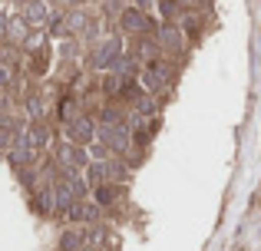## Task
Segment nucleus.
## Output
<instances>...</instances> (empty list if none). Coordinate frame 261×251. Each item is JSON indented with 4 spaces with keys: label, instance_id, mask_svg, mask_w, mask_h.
Here are the masks:
<instances>
[{
    "label": "nucleus",
    "instance_id": "f257e3e1",
    "mask_svg": "<svg viewBox=\"0 0 261 251\" xmlns=\"http://www.w3.org/2000/svg\"><path fill=\"white\" fill-rule=\"evenodd\" d=\"M126 43H122V37H116V33H109V37L96 40V46L89 50V66H93L96 73H119L122 66H126Z\"/></svg>",
    "mask_w": 261,
    "mask_h": 251
},
{
    "label": "nucleus",
    "instance_id": "f03ea898",
    "mask_svg": "<svg viewBox=\"0 0 261 251\" xmlns=\"http://www.w3.org/2000/svg\"><path fill=\"white\" fill-rule=\"evenodd\" d=\"M175 83V66L169 63L166 57H155V60H146V63L139 66V86L146 93H152V96H159V93H166L169 86Z\"/></svg>",
    "mask_w": 261,
    "mask_h": 251
},
{
    "label": "nucleus",
    "instance_id": "7ed1b4c3",
    "mask_svg": "<svg viewBox=\"0 0 261 251\" xmlns=\"http://www.w3.org/2000/svg\"><path fill=\"white\" fill-rule=\"evenodd\" d=\"M116 23H119V33L122 37H146V33H155L159 26L152 23V17H149L146 10H139V7H122L119 17H116Z\"/></svg>",
    "mask_w": 261,
    "mask_h": 251
},
{
    "label": "nucleus",
    "instance_id": "20e7f679",
    "mask_svg": "<svg viewBox=\"0 0 261 251\" xmlns=\"http://www.w3.org/2000/svg\"><path fill=\"white\" fill-rule=\"evenodd\" d=\"M96 119L89 116V113H80L76 119H70V123H63V135H66V142H76V146H93L96 142Z\"/></svg>",
    "mask_w": 261,
    "mask_h": 251
},
{
    "label": "nucleus",
    "instance_id": "39448f33",
    "mask_svg": "<svg viewBox=\"0 0 261 251\" xmlns=\"http://www.w3.org/2000/svg\"><path fill=\"white\" fill-rule=\"evenodd\" d=\"M57 162L63 169H70V172H86L89 165H93V155H89L86 146H76V142H63L60 146V155Z\"/></svg>",
    "mask_w": 261,
    "mask_h": 251
},
{
    "label": "nucleus",
    "instance_id": "423d86ee",
    "mask_svg": "<svg viewBox=\"0 0 261 251\" xmlns=\"http://www.w3.org/2000/svg\"><path fill=\"white\" fill-rule=\"evenodd\" d=\"M155 40H159V50L169 53V57H182L185 53V30L178 23H162L155 30Z\"/></svg>",
    "mask_w": 261,
    "mask_h": 251
},
{
    "label": "nucleus",
    "instance_id": "0eeeda50",
    "mask_svg": "<svg viewBox=\"0 0 261 251\" xmlns=\"http://www.w3.org/2000/svg\"><path fill=\"white\" fill-rule=\"evenodd\" d=\"M122 195H126V188H122V185H116V182H102V185L93 188L89 199H93L99 208H113V205H119V202H122Z\"/></svg>",
    "mask_w": 261,
    "mask_h": 251
},
{
    "label": "nucleus",
    "instance_id": "6e6552de",
    "mask_svg": "<svg viewBox=\"0 0 261 251\" xmlns=\"http://www.w3.org/2000/svg\"><path fill=\"white\" fill-rule=\"evenodd\" d=\"M86 245H89V232L83 225L80 228H66V232L60 235V241H57L60 251H86Z\"/></svg>",
    "mask_w": 261,
    "mask_h": 251
},
{
    "label": "nucleus",
    "instance_id": "1a4fd4ad",
    "mask_svg": "<svg viewBox=\"0 0 261 251\" xmlns=\"http://www.w3.org/2000/svg\"><path fill=\"white\" fill-rule=\"evenodd\" d=\"M23 20L30 26L50 23V7H46V0H23Z\"/></svg>",
    "mask_w": 261,
    "mask_h": 251
},
{
    "label": "nucleus",
    "instance_id": "9d476101",
    "mask_svg": "<svg viewBox=\"0 0 261 251\" xmlns=\"http://www.w3.org/2000/svg\"><path fill=\"white\" fill-rule=\"evenodd\" d=\"M23 135H27V142H30L37 152H43V149L50 146V126H46V119H43V123H30Z\"/></svg>",
    "mask_w": 261,
    "mask_h": 251
},
{
    "label": "nucleus",
    "instance_id": "9b49d317",
    "mask_svg": "<svg viewBox=\"0 0 261 251\" xmlns=\"http://www.w3.org/2000/svg\"><path fill=\"white\" fill-rule=\"evenodd\" d=\"M50 46L46 43H40L37 50H33V57H30V70H33V76H46V70H50Z\"/></svg>",
    "mask_w": 261,
    "mask_h": 251
}]
</instances>
